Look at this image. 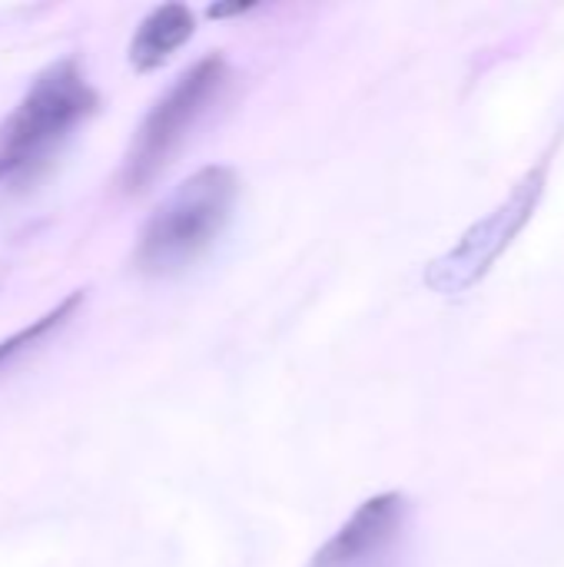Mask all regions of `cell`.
<instances>
[{"label":"cell","instance_id":"obj_8","mask_svg":"<svg viewBox=\"0 0 564 567\" xmlns=\"http://www.w3.org/2000/svg\"><path fill=\"white\" fill-rule=\"evenodd\" d=\"M243 10H253V3H216L209 7V17H226V13H243Z\"/></svg>","mask_w":564,"mask_h":567},{"label":"cell","instance_id":"obj_5","mask_svg":"<svg viewBox=\"0 0 564 567\" xmlns=\"http://www.w3.org/2000/svg\"><path fill=\"white\" fill-rule=\"evenodd\" d=\"M412 505L399 492L376 495L316 551L309 567H402L409 551Z\"/></svg>","mask_w":564,"mask_h":567},{"label":"cell","instance_id":"obj_7","mask_svg":"<svg viewBox=\"0 0 564 567\" xmlns=\"http://www.w3.org/2000/svg\"><path fill=\"white\" fill-rule=\"evenodd\" d=\"M80 306H83V292H73V296H66L60 306H53L50 312H43L40 319H33L30 326H23V329L13 332L10 339H3V342H0V372H3L13 359H20L23 352L37 349L43 339H50L53 332H60V329L76 316Z\"/></svg>","mask_w":564,"mask_h":567},{"label":"cell","instance_id":"obj_3","mask_svg":"<svg viewBox=\"0 0 564 567\" xmlns=\"http://www.w3.org/2000/svg\"><path fill=\"white\" fill-rule=\"evenodd\" d=\"M226 80H229V70L219 53L196 60L186 73H180L173 80V86L146 113L143 126L136 130V136L123 156L120 186L126 193H143L166 169V163L183 146L189 130L219 100Z\"/></svg>","mask_w":564,"mask_h":567},{"label":"cell","instance_id":"obj_4","mask_svg":"<svg viewBox=\"0 0 564 567\" xmlns=\"http://www.w3.org/2000/svg\"><path fill=\"white\" fill-rule=\"evenodd\" d=\"M542 193H545V163H539L502 199V206H495L489 216H482L475 226H469L462 233V239L445 256L429 262L425 286L435 289L439 296H459V292H469L472 286H479L492 272V266L502 259V252L515 243V236L525 229V223L532 219V213L542 203Z\"/></svg>","mask_w":564,"mask_h":567},{"label":"cell","instance_id":"obj_1","mask_svg":"<svg viewBox=\"0 0 564 567\" xmlns=\"http://www.w3.org/2000/svg\"><path fill=\"white\" fill-rule=\"evenodd\" d=\"M96 90L76 60L47 66L0 126V186L33 183L73 130L96 113Z\"/></svg>","mask_w":564,"mask_h":567},{"label":"cell","instance_id":"obj_2","mask_svg":"<svg viewBox=\"0 0 564 567\" xmlns=\"http://www.w3.org/2000/svg\"><path fill=\"white\" fill-rule=\"evenodd\" d=\"M239 179L226 166H203L183 179L140 233L133 262L146 276H176L199 262L233 219Z\"/></svg>","mask_w":564,"mask_h":567},{"label":"cell","instance_id":"obj_6","mask_svg":"<svg viewBox=\"0 0 564 567\" xmlns=\"http://www.w3.org/2000/svg\"><path fill=\"white\" fill-rule=\"evenodd\" d=\"M196 17L186 3H163L143 17L130 40V63L136 70H156L193 37Z\"/></svg>","mask_w":564,"mask_h":567}]
</instances>
